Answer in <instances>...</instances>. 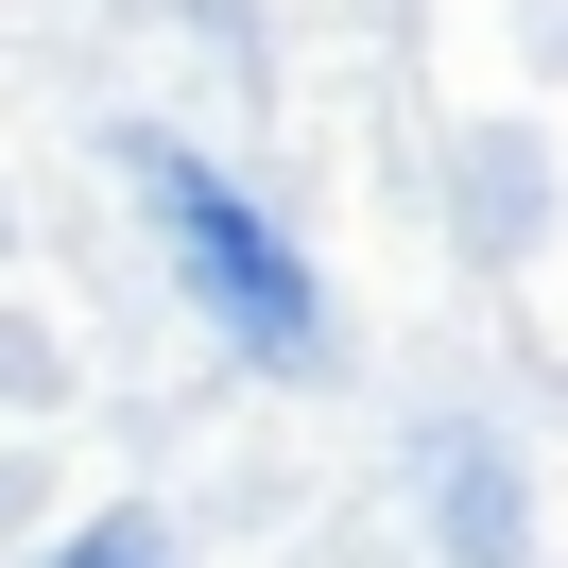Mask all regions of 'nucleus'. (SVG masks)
I'll return each instance as SVG.
<instances>
[{"label":"nucleus","mask_w":568,"mask_h":568,"mask_svg":"<svg viewBox=\"0 0 568 568\" xmlns=\"http://www.w3.org/2000/svg\"><path fill=\"white\" fill-rule=\"evenodd\" d=\"M121 173H139V224H155V258H173V293L224 327L242 362H327V293H311V258H293V224L258 207L224 155H190V139H121Z\"/></svg>","instance_id":"f257e3e1"},{"label":"nucleus","mask_w":568,"mask_h":568,"mask_svg":"<svg viewBox=\"0 0 568 568\" xmlns=\"http://www.w3.org/2000/svg\"><path fill=\"white\" fill-rule=\"evenodd\" d=\"M52 568H173V534H155V517H87Z\"/></svg>","instance_id":"f03ea898"}]
</instances>
